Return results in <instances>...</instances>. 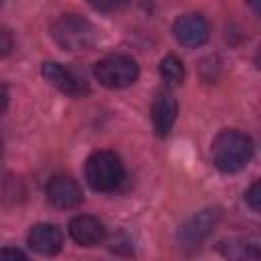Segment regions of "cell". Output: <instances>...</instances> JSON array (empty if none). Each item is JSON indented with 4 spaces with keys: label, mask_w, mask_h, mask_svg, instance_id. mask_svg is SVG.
<instances>
[{
    "label": "cell",
    "mask_w": 261,
    "mask_h": 261,
    "mask_svg": "<svg viewBox=\"0 0 261 261\" xmlns=\"http://www.w3.org/2000/svg\"><path fill=\"white\" fill-rule=\"evenodd\" d=\"M214 165L224 173L243 169L253 157V141L241 130H222L216 135L210 147Z\"/></svg>",
    "instance_id": "6da1fadb"
},
{
    "label": "cell",
    "mask_w": 261,
    "mask_h": 261,
    "mask_svg": "<svg viewBox=\"0 0 261 261\" xmlns=\"http://www.w3.org/2000/svg\"><path fill=\"white\" fill-rule=\"evenodd\" d=\"M51 37L65 51H86L96 43L98 33L86 16L71 12L61 14L51 24Z\"/></svg>",
    "instance_id": "7a4b0ae2"
},
{
    "label": "cell",
    "mask_w": 261,
    "mask_h": 261,
    "mask_svg": "<svg viewBox=\"0 0 261 261\" xmlns=\"http://www.w3.org/2000/svg\"><path fill=\"white\" fill-rule=\"evenodd\" d=\"M86 179L96 192H112L124 179V165L114 151H94L86 161Z\"/></svg>",
    "instance_id": "3957f363"
},
{
    "label": "cell",
    "mask_w": 261,
    "mask_h": 261,
    "mask_svg": "<svg viewBox=\"0 0 261 261\" xmlns=\"http://www.w3.org/2000/svg\"><path fill=\"white\" fill-rule=\"evenodd\" d=\"M94 77L98 80V84L110 90L126 88L139 77V65L130 55L114 53L94 65Z\"/></svg>",
    "instance_id": "277c9868"
},
{
    "label": "cell",
    "mask_w": 261,
    "mask_h": 261,
    "mask_svg": "<svg viewBox=\"0 0 261 261\" xmlns=\"http://www.w3.org/2000/svg\"><path fill=\"white\" fill-rule=\"evenodd\" d=\"M222 216L220 208H204L198 214H194L177 232V241L184 249H198L202 241L214 230Z\"/></svg>",
    "instance_id": "5b68a950"
},
{
    "label": "cell",
    "mask_w": 261,
    "mask_h": 261,
    "mask_svg": "<svg viewBox=\"0 0 261 261\" xmlns=\"http://www.w3.org/2000/svg\"><path fill=\"white\" fill-rule=\"evenodd\" d=\"M41 73L43 77L53 86L57 88L59 92L63 94H69V96H82L88 92V86L84 80H80L73 71H69L67 67H63L61 63L57 61H45L41 65Z\"/></svg>",
    "instance_id": "8992f818"
},
{
    "label": "cell",
    "mask_w": 261,
    "mask_h": 261,
    "mask_svg": "<svg viewBox=\"0 0 261 261\" xmlns=\"http://www.w3.org/2000/svg\"><path fill=\"white\" fill-rule=\"evenodd\" d=\"M173 35L184 47H200L208 41L210 29L204 16L200 14H184L173 22Z\"/></svg>",
    "instance_id": "52a82bcc"
},
{
    "label": "cell",
    "mask_w": 261,
    "mask_h": 261,
    "mask_svg": "<svg viewBox=\"0 0 261 261\" xmlns=\"http://www.w3.org/2000/svg\"><path fill=\"white\" fill-rule=\"evenodd\" d=\"M177 116V102L169 90H159L151 104V120L157 137H165Z\"/></svg>",
    "instance_id": "ba28073f"
},
{
    "label": "cell",
    "mask_w": 261,
    "mask_h": 261,
    "mask_svg": "<svg viewBox=\"0 0 261 261\" xmlns=\"http://www.w3.org/2000/svg\"><path fill=\"white\" fill-rule=\"evenodd\" d=\"M29 247L39 255H55L61 251L63 234L61 228L49 222H39L29 230Z\"/></svg>",
    "instance_id": "9c48e42d"
},
{
    "label": "cell",
    "mask_w": 261,
    "mask_h": 261,
    "mask_svg": "<svg viewBox=\"0 0 261 261\" xmlns=\"http://www.w3.org/2000/svg\"><path fill=\"white\" fill-rule=\"evenodd\" d=\"M82 188L73 177L57 175L47 184V200L57 208H73L82 202Z\"/></svg>",
    "instance_id": "30bf717a"
},
{
    "label": "cell",
    "mask_w": 261,
    "mask_h": 261,
    "mask_svg": "<svg viewBox=\"0 0 261 261\" xmlns=\"http://www.w3.org/2000/svg\"><path fill=\"white\" fill-rule=\"evenodd\" d=\"M67 228H69L71 239L77 245H82V247H94L106 234L104 224L96 216H86V214L84 216H73L69 220V226Z\"/></svg>",
    "instance_id": "8fae6325"
},
{
    "label": "cell",
    "mask_w": 261,
    "mask_h": 261,
    "mask_svg": "<svg viewBox=\"0 0 261 261\" xmlns=\"http://www.w3.org/2000/svg\"><path fill=\"white\" fill-rule=\"evenodd\" d=\"M220 251L222 255L230 257V259H259L261 251L257 247L255 241H228V243H220Z\"/></svg>",
    "instance_id": "7c38bea8"
},
{
    "label": "cell",
    "mask_w": 261,
    "mask_h": 261,
    "mask_svg": "<svg viewBox=\"0 0 261 261\" xmlns=\"http://www.w3.org/2000/svg\"><path fill=\"white\" fill-rule=\"evenodd\" d=\"M159 73L167 84H179L184 80V63L175 55H165L159 61Z\"/></svg>",
    "instance_id": "4fadbf2b"
},
{
    "label": "cell",
    "mask_w": 261,
    "mask_h": 261,
    "mask_svg": "<svg viewBox=\"0 0 261 261\" xmlns=\"http://www.w3.org/2000/svg\"><path fill=\"white\" fill-rule=\"evenodd\" d=\"M245 202L249 204V208H251L253 212H259V208H261V186H259L257 179H255V181L251 184V188L245 192Z\"/></svg>",
    "instance_id": "5bb4252c"
},
{
    "label": "cell",
    "mask_w": 261,
    "mask_h": 261,
    "mask_svg": "<svg viewBox=\"0 0 261 261\" xmlns=\"http://www.w3.org/2000/svg\"><path fill=\"white\" fill-rule=\"evenodd\" d=\"M12 45H14L12 33L4 24H0V57H6L12 51Z\"/></svg>",
    "instance_id": "9a60e30c"
},
{
    "label": "cell",
    "mask_w": 261,
    "mask_h": 261,
    "mask_svg": "<svg viewBox=\"0 0 261 261\" xmlns=\"http://www.w3.org/2000/svg\"><path fill=\"white\" fill-rule=\"evenodd\" d=\"M124 2H126V0H90V4H92L94 8H98V10H106V12H110V10H118L120 6H124Z\"/></svg>",
    "instance_id": "2e32d148"
},
{
    "label": "cell",
    "mask_w": 261,
    "mask_h": 261,
    "mask_svg": "<svg viewBox=\"0 0 261 261\" xmlns=\"http://www.w3.org/2000/svg\"><path fill=\"white\" fill-rule=\"evenodd\" d=\"M0 259H27V255L20 249L4 247V249H0Z\"/></svg>",
    "instance_id": "e0dca14e"
},
{
    "label": "cell",
    "mask_w": 261,
    "mask_h": 261,
    "mask_svg": "<svg viewBox=\"0 0 261 261\" xmlns=\"http://www.w3.org/2000/svg\"><path fill=\"white\" fill-rule=\"evenodd\" d=\"M6 106H8V90H6V86L0 82V114L6 110Z\"/></svg>",
    "instance_id": "ac0fdd59"
},
{
    "label": "cell",
    "mask_w": 261,
    "mask_h": 261,
    "mask_svg": "<svg viewBox=\"0 0 261 261\" xmlns=\"http://www.w3.org/2000/svg\"><path fill=\"white\" fill-rule=\"evenodd\" d=\"M249 4H251V8H253L255 12H259V0H249Z\"/></svg>",
    "instance_id": "d6986e66"
},
{
    "label": "cell",
    "mask_w": 261,
    "mask_h": 261,
    "mask_svg": "<svg viewBox=\"0 0 261 261\" xmlns=\"http://www.w3.org/2000/svg\"><path fill=\"white\" fill-rule=\"evenodd\" d=\"M0 155H2V143H0Z\"/></svg>",
    "instance_id": "ffe728a7"
},
{
    "label": "cell",
    "mask_w": 261,
    "mask_h": 261,
    "mask_svg": "<svg viewBox=\"0 0 261 261\" xmlns=\"http://www.w3.org/2000/svg\"><path fill=\"white\" fill-rule=\"evenodd\" d=\"M0 2H2V0H0Z\"/></svg>",
    "instance_id": "44dd1931"
}]
</instances>
